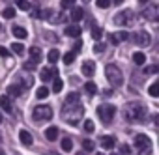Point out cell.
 <instances>
[{
    "label": "cell",
    "mask_w": 159,
    "mask_h": 155,
    "mask_svg": "<svg viewBox=\"0 0 159 155\" xmlns=\"http://www.w3.org/2000/svg\"><path fill=\"white\" fill-rule=\"evenodd\" d=\"M58 58H60V52H58L56 49H51V51H49V54H47V60H49L51 64H56V62H58Z\"/></svg>",
    "instance_id": "cell-24"
},
{
    "label": "cell",
    "mask_w": 159,
    "mask_h": 155,
    "mask_svg": "<svg viewBox=\"0 0 159 155\" xmlns=\"http://www.w3.org/2000/svg\"><path fill=\"white\" fill-rule=\"evenodd\" d=\"M79 97H81V95H79L77 92H71V94L66 97V103H64V105H75V103H79Z\"/></svg>",
    "instance_id": "cell-23"
},
{
    "label": "cell",
    "mask_w": 159,
    "mask_h": 155,
    "mask_svg": "<svg viewBox=\"0 0 159 155\" xmlns=\"http://www.w3.org/2000/svg\"><path fill=\"white\" fill-rule=\"evenodd\" d=\"M157 71H159V67H157V65H148V67L144 69V73H146V75H155Z\"/></svg>",
    "instance_id": "cell-38"
},
{
    "label": "cell",
    "mask_w": 159,
    "mask_h": 155,
    "mask_svg": "<svg viewBox=\"0 0 159 155\" xmlns=\"http://www.w3.org/2000/svg\"><path fill=\"white\" fill-rule=\"evenodd\" d=\"M13 36H15L17 39H25L28 34H26V30H25L23 26H13Z\"/></svg>",
    "instance_id": "cell-22"
},
{
    "label": "cell",
    "mask_w": 159,
    "mask_h": 155,
    "mask_svg": "<svg viewBox=\"0 0 159 155\" xmlns=\"http://www.w3.org/2000/svg\"><path fill=\"white\" fill-rule=\"evenodd\" d=\"M81 49H83V43H81V41H77V43H75V47H73V52H79Z\"/></svg>",
    "instance_id": "cell-46"
},
{
    "label": "cell",
    "mask_w": 159,
    "mask_h": 155,
    "mask_svg": "<svg viewBox=\"0 0 159 155\" xmlns=\"http://www.w3.org/2000/svg\"><path fill=\"white\" fill-rule=\"evenodd\" d=\"M64 34H66L67 38H79V36L83 34V28H81V26H77V24H71V26H66Z\"/></svg>",
    "instance_id": "cell-13"
},
{
    "label": "cell",
    "mask_w": 159,
    "mask_h": 155,
    "mask_svg": "<svg viewBox=\"0 0 159 155\" xmlns=\"http://www.w3.org/2000/svg\"><path fill=\"white\" fill-rule=\"evenodd\" d=\"M32 118H34V122H38V123H45V122H49V120L52 118V108H51L49 105H39V107L34 108Z\"/></svg>",
    "instance_id": "cell-4"
},
{
    "label": "cell",
    "mask_w": 159,
    "mask_h": 155,
    "mask_svg": "<svg viewBox=\"0 0 159 155\" xmlns=\"http://www.w3.org/2000/svg\"><path fill=\"white\" fill-rule=\"evenodd\" d=\"M114 144H116V138H114V136H111V135H107V136H101V138H99V146H101V148H105V149H112V148H114Z\"/></svg>",
    "instance_id": "cell-12"
},
{
    "label": "cell",
    "mask_w": 159,
    "mask_h": 155,
    "mask_svg": "<svg viewBox=\"0 0 159 155\" xmlns=\"http://www.w3.org/2000/svg\"><path fill=\"white\" fill-rule=\"evenodd\" d=\"M142 17L146 19V21H152V23H155L157 21V17H159V11H157V6L155 4H152V6H148L144 11H142Z\"/></svg>",
    "instance_id": "cell-10"
},
{
    "label": "cell",
    "mask_w": 159,
    "mask_h": 155,
    "mask_svg": "<svg viewBox=\"0 0 159 155\" xmlns=\"http://www.w3.org/2000/svg\"><path fill=\"white\" fill-rule=\"evenodd\" d=\"M122 2H124V0H114V6H120Z\"/></svg>",
    "instance_id": "cell-47"
},
{
    "label": "cell",
    "mask_w": 159,
    "mask_h": 155,
    "mask_svg": "<svg viewBox=\"0 0 159 155\" xmlns=\"http://www.w3.org/2000/svg\"><path fill=\"white\" fill-rule=\"evenodd\" d=\"M114 114H116V108H114V105H111V103H103V105L98 107V116H99V120H101L103 123H107V125L114 120Z\"/></svg>",
    "instance_id": "cell-5"
},
{
    "label": "cell",
    "mask_w": 159,
    "mask_h": 155,
    "mask_svg": "<svg viewBox=\"0 0 159 155\" xmlns=\"http://www.w3.org/2000/svg\"><path fill=\"white\" fill-rule=\"evenodd\" d=\"M30 11H32V17H34V19H39V17H41L39 8H34V10H30Z\"/></svg>",
    "instance_id": "cell-44"
},
{
    "label": "cell",
    "mask_w": 159,
    "mask_h": 155,
    "mask_svg": "<svg viewBox=\"0 0 159 155\" xmlns=\"http://www.w3.org/2000/svg\"><path fill=\"white\" fill-rule=\"evenodd\" d=\"M131 19H133V11H129V10H125V11H120V13L114 17V24H118V26H124V24H127Z\"/></svg>",
    "instance_id": "cell-9"
},
{
    "label": "cell",
    "mask_w": 159,
    "mask_h": 155,
    "mask_svg": "<svg viewBox=\"0 0 159 155\" xmlns=\"http://www.w3.org/2000/svg\"><path fill=\"white\" fill-rule=\"evenodd\" d=\"M84 90H86L88 95H96V94H98V86H96L94 82H86V84H84Z\"/></svg>",
    "instance_id": "cell-27"
},
{
    "label": "cell",
    "mask_w": 159,
    "mask_h": 155,
    "mask_svg": "<svg viewBox=\"0 0 159 155\" xmlns=\"http://www.w3.org/2000/svg\"><path fill=\"white\" fill-rule=\"evenodd\" d=\"M2 15H4L6 19H13V17H15V10H13L11 6H10V8H4V10H2Z\"/></svg>",
    "instance_id": "cell-32"
},
{
    "label": "cell",
    "mask_w": 159,
    "mask_h": 155,
    "mask_svg": "<svg viewBox=\"0 0 159 155\" xmlns=\"http://www.w3.org/2000/svg\"><path fill=\"white\" fill-rule=\"evenodd\" d=\"M47 95H49V90H47L45 86H39L38 92H36V97H38V99H45Z\"/></svg>",
    "instance_id": "cell-31"
},
{
    "label": "cell",
    "mask_w": 159,
    "mask_h": 155,
    "mask_svg": "<svg viewBox=\"0 0 159 155\" xmlns=\"http://www.w3.org/2000/svg\"><path fill=\"white\" fill-rule=\"evenodd\" d=\"M124 118L129 123H140L146 120V107L139 101H131L124 107Z\"/></svg>",
    "instance_id": "cell-1"
},
{
    "label": "cell",
    "mask_w": 159,
    "mask_h": 155,
    "mask_svg": "<svg viewBox=\"0 0 159 155\" xmlns=\"http://www.w3.org/2000/svg\"><path fill=\"white\" fill-rule=\"evenodd\" d=\"M23 67H25V69H26V71H34V69H36V64H34V62H30V60H28V62H25V65H23Z\"/></svg>",
    "instance_id": "cell-41"
},
{
    "label": "cell",
    "mask_w": 159,
    "mask_h": 155,
    "mask_svg": "<svg viewBox=\"0 0 159 155\" xmlns=\"http://www.w3.org/2000/svg\"><path fill=\"white\" fill-rule=\"evenodd\" d=\"M75 4V0H62V2H60V6L64 8V10H67V8H71Z\"/></svg>",
    "instance_id": "cell-39"
},
{
    "label": "cell",
    "mask_w": 159,
    "mask_h": 155,
    "mask_svg": "<svg viewBox=\"0 0 159 155\" xmlns=\"http://www.w3.org/2000/svg\"><path fill=\"white\" fill-rule=\"evenodd\" d=\"M105 75H107V81L111 82V86H122V82H124V75H122V71L118 69V65H114V64H109L107 67H105Z\"/></svg>",
    "instance_id": "cell-3"
},
{
    "label": "cell",
    "mask_w": 159,
    "mask_h": 155,
    "mask_svg": "<svg viewBox=\"0 0 159 155\" xmlns=\"http://www.w3.org/2000/svg\"><path fill=\"white\" fill-rule=\"evenodd\" d=\"M111 6V0H98V8H109Z\"/></svg>",
    "instance_id": "cell-40"
},
{
    "label": "cell",
    "mask_w": 159,
    "mask_h": 155,
    "mask_svg": "<svg viewBox=\"0 0 159 155\" xmlns=\"http://www.w3.org/2000/svg\"><path fill=\"white\" fill-rule=\"evenodd\" d=\"M21 94H23V90H21L19 84H10L8 86V97H19Z\"/></svg>",
    "instance_id": "cell-18"
},
{
    "label": "cell",
    "mask_w": 159,
    "mask_h": 155,
    "mask_svg": "<svg viewBox=\"0 0 159 155\" xmlns=\"http://www.w3.org/2000/svg\"><path fill=\"white\" fill-rule=\"evenodd\" d=\"M127 39H129V32H112V34H109V41L112 45H118V43L127 41Z\"/></svg>",
    "instance_id": "cell-11"
},
{
    "label": "cell",
    "mask_w": 159,
    "mask_h": 155,
    "mask_svg": "<svg viewBox=\"0 0 159 155\" xmlns=\"http://www.w3.org/2000/svg\"><path fill=\"white\" fill-rule=\"evenodd\" d=\"M133 39H135V43H137L139 47H148V45H150V41H152L150 34H148V32H144V30H139V32L133 36Z\"/></svg>",
    "instance_id": "cell-8"
},
{
    "label": "cell",
    "mask_w": 159,
    "mask_h": 155,
    "mask_svg": "<svg viewBox=\"0 0 159 155\" xmlns=\"http://www.w3.org/2000/svg\"><path fill=\"white\" fill-rule=\"evenodd\" d=\"M84 116V107L81 103H75V105H64L62 107V118L71 123V125H77L81 122V118Z\"/></svg>",
    "instance_id": "cell-2"
},
{
    "label": "cell",
    "mask_w": 159,
    "mask_h": 155,
    "mask_svg": "<svg viewBox=\"0 0 159 155\" xmlns=\"http://www.w3.org/2000/svg\"><path fill=\"white\" fill-rule=\"evenodd\" d=\"M112 155H118V153H112Z\"/></svg>",
    "instance_id": "cell-54"
},
{
    "label": "cell",
    "mask_w": 159,
    "mask_h": 155,
    "mask_svg": "<svg viewBox=\"0 0 159 155\" xmlns=\"http://www.w3.org/2000/svg\"><path fill=\"white\" fill-rule=\"evenodd\" d=\"M83 73H84L86 77H94V73H96V64H94L92 60H86V62L83 64Z\"/></svg>",
    "instance_id": "cell-16"
},
{
    "label": "cell",
    "mask_w": 159,
    "mask_h": 155,
    "mask_svg": "<svg viewBox=\"0 0 159 155\" xmlns=\"http://www.w3.org/2000/svg\"><path fill=\"white\" fill-rule=\"evenodd\" d=\"M17 8H19V10H23V11H30V10H32L28 0H17Z\"/></svg>",
    "instance_id": "cell-30"
},
{
    "label": "cell",
    "mask_w": 159,
    "mask_h": 155,
    "mask_svg": "<svg viewBox=\"0 0 159 155\" xmlns=\"http://www.w3.org/2000/svg\"><path fill=\"white\" fill-rule=\"evenodd\" d=\"M0 56H2V58H8L10 56V51L6 47H2V45H0Z\"/></svg>",
    "instance_id": "cell-43"
},
{
    "label": "cell",
    "mask_w": 159,
    "mask_h": 155,
    "mask_svg": "<svg viewBox=\"0 0 159 155\" xmlns=\"http://www.w3.org/2000/svg\"><path fill=\"white\" fill-rule=\"evenodd\" d=\"M0 32H2V24H0Z\"/></svg>",
    "instance_id": "cell-52"
},
{
    "label": "cell",
    "mask_w": 159,
    "mask_h": 155,
    "mask_svg": "<svg viewBox=\"0 0 159 155\" xmlns=\"http://www.w3.org/2000/svg\"><path fill=\"white\" fill-rule=\"evenodd\" d=\"M0 123H2V112H0Z\"/></svg>",
    "instance_id": "cell-50"
},
{
    "label": "cell",
    "mask_w": 159,
    "mask_h": 155,
    "mask_svg": "<svg viewBox=\"0 0 159 155\" xmlns=\"http://www.w3.org/2000/svg\"><path fill=\"white\" fill-rule=\"evenodd\" d=\"M45 155H60V153H52V151H47Z\"/></svg>",
    "instance_id": "cell-48"
},
{
    "label": "cell",
    "mask_w": 159,
    "mask_h": 155,
    "mask_svg": "<svg viewBox=\"0 0 159 155\" xmlns=\"http://www.w3.org/2000/svg\"><path fill=\"white\" fill-rule=\"evenodd\" d=\"M30 62H34V64H38L39 60H41V49L39 47H30Z\"/></svg>",
    "instance_id": "cell-17"
},
{
    "label": "cell",
    "mask_w": 159,
    "mask_h": 155,
    "mask_svg": "<svg viewBox=\"0 0 159 155\" xmlns=\"http://www.w3.org/2000/svg\"><path fill=\"white\" fill-rule=\"evenodd\" d=\"M11 51H13V52H17V54H23V52H25V45H23V43H19V41H15V43L11 45Z\"/></svg>",
    "instance_id": "cell-33"
},
{
    "label": "cell",
    "mask_w": 159,
    "mask_h": 155,
    "mask_svg": "<svg viewBox=\"0 0 159 155\" xmlns=\"http://www.w3.org/2000/svg\"><path fill=\"white\" fill-rule=\"evenodd\" d=\"M62 149H64V151H71V149H73V142H71L69 136H64V138H62Z\"/></svg>",
    "instance_id": "cell-26"
},
{
    "label": "cell",
    "mask_w": 159,
    "mask_h": 155,
    "mask_svg": "<svg viewBox=\"0 0 159 155\" xmlns=\"http://www.w3.org/2000/svg\"><path fill=\"white\" fill-rule=\"evenodd\" d=\"M62 60H64V64H67V65L73 64V62H75V52H66Z\"/></svg>",
    "instance_id": "cell-35"
},
{
    "label": "cell",
    "mask_w": 159,
    "mask_h": 155,
    "mask_svg": "<svg viewBox=\"0 0 159 155\" xmlns=\"http://www.w3.org/2000/svg\"><path fill=\"white\" fill-rule=\"evenodd\" d=\"M45 138L51 140V142H54L58 138V127H47L45 129Z\"/></svg>",
    "instance_id": "cell-19"
},
{
    "label": "cell",
    "mask_w": 159,
    "mask_h": 155,
    "mask_svg": "<svg viewBox=\"0 0 159 155\" xmlns=\"http://www.w3.org/2000/svg\"><path fill=\"white\" fill-rule=\"evenodd\" d=\"M139 2H140V4H146V2H150V0H139Z\"/></svg>",
    "instance_id": "cell-49"
},
{
    "label": "cell",
    "mask_w": 159,
    "mask_h": 155,
    "mask_svg": "<svg viewBox=\"0 0 159 155\" xmlns=\"http://www.w3.org/2000/svg\"><path fill=\"white\" fill-rule=\"evenodd\" d=\"M120 153H122V155H129V153H131L129 146H127V144H122V146H120Z\"/></svg>",
    "instance_id": "cell-42"
},
{
    "label": "cell",
    "mask_w": 159,
    "mask_h": 155,
    "mask_svg": "<svg viewBox=\"0 0 159 155\" xmlns=\"http://www.w3.org/2000/svg\"><path fill=\"white\" fill-rule=\"evenodd\" d=\"M133 62H135L137 65H144V62H146L144 52H135V54H133Z\"/></svg>",
    "instance_id": "cell-25"
},
{
    "label": "cell",
    "mask_w": 159,
    "mask_h": 155,
    "mask_svg": "<svg viewBox=\"0 0 159 155\" xmlns=\"http://www.w3.org/2000/svg\"><path fill=\"white\" fill-rule=\"evenodd\" d=\"M94 51H96V52H103V51H105V45H103V43H96V45H94Z\"/></svg>",
    "instance_id": "cell-45"
},
{
    "label": "cell",
    "mask_w": 159,
    "mask_h": 155,
    "mask_svg": "<svg viewBox=\"0 0 159 155\" xmlns=\"http://www.w3.org/2000/svg\"><path fill=\"white\" fill-rule=\"evenodd\" d=\"M101 36H103V30H101L99 26H94V28H92V38H94V39H99Z\"/></svg>",
    "instance_id": "cell-36"
},
{
    "label": "cell",
    "mask_w": 159,
    "mask_h": 155,
    "mask_svg": "<svg viewBox=\"0 0 159 155\" xmlns=\"http://www.w3.org/2000/svg\"><path fill=\"white\" fill-rule=\"evenodd\" d=\"M135 146H137L139 155H150V151H152V140L146 135H137L135 136Z\"/></svg>",
    "instance_id": "cell-6"
},
{
    "label": "cell",
    "mask_w": 159,
    "mask_h": 155,
    "mask_svg": "<svg viewBox=\"0 0 159 155\" xmlns=\"http://www.w3.org/2000/svg\"><path fill=\"white\" fill-rule=\"evenodd\" d=\"M96 144L92 140H83V151H94Z\"/></svg>",
    "instance_id": "cell-34"
},
{
    "label": "cell",
    "mask_w": 159,
    "mask_h": 155,
    "mask_svg": "<svg viewBox=\"0 0 159 155\" xmlns=\"http://www.w3.org/2000/svg\"><path fill=\"white\" fill-rule=\"evenodd\" d=\"M148 94H150L152 97H157V95H159V82H152V84H150Z\"/></svg>",
    "instance_id": "cell-29"
},
{
    "label": "cell",
    "mask_w": 159,
    "mask_h": 155,
    "mask_svg": "<svg viewBox=\"0 0 159 155\" xmlns=\"http://www.w3.org/2000/svg\"><path fill=\"white\" fill-rule=\"evenodd\" d=\"M94 155H103V153H94Z\"/></svg>",
    "instance_id": "cell-51"
},
{
    "label": "cell",
    "mask_w": 159,
    "mask_h": 155,
    "mask_svg": "<svg viewBox=\"0 0 159 155\" xmlns=\"http://www.w3.org/2000/svg\"><path fill=\"white\" fill-rule=\"evenodd\" d=\"M84 131L86 133H94V122L92 120H84Z\"/></svg>",
    "instance_id": "cell-37"
},
{
    "label": "cell",
    "mask_w": 159,
    "mask_h": 155,
    "mask_svg": "<svg viewBox=\"0 0 159 155\" xmlns=\"http://www.w3.org/2000/svg\"><path fill=\"white\" fill-rule=\"evenodd\" d=\"M0 108L4 112H11L13 110V105H11V99L8 95H0Z\"/></svg>",
    "instance_id": "cell-15"
},
{
    "label": "cell",
    "mask_w": 159,
    "mask_h": 155,
    "mask_svg": "<svg viewBox=\"0 0 159 155\" xmlns=\"http://www.w3.org/2000/svg\"><path fill=\"white\" fill-rule=\"evenodd\" d=\"M83 17H84V10H83V8H75V10L71 11V21H73V23H79Z\"/></svg>",
    "instance_id": "cell-20"
},
{
    "label": "cell",
    "mask_w": 159,
    "mask_h": 155,
    "mask_svg": "<svg viewBox=\"0 0 159 155\" xmlns=\"http://www.w3.org/2000/svg\"><path fill=\"white\" fill-rule=\"evenodd\" d=\"M62 88H64V82L58 79V77H56V79H54V82H52V92L54 94H60L62 92Z\"/></svg>",
    "instance_id": "cell-28"
},
{
    "label": "cell",
    "mask_w": 159,
    "mask_h": 155,
    "mask_svg": "<svg viewBox=\"0 0 159 155\" xmlns=\"http://www.w3.org/2000/svg\"><path fill=\"white\" fill-rule=\"evenodd\" d=\"M41 17H47L51 23H54V24H60V23H66V13L64 11H58V13H54V11H51V10H47L45 13H41Z\"/></svg>",
    "instance_id": "cell-7"
},
{
    "label": "cell",
    "mask_w": 159,
    "mask_h": 155,
    "mask_svg": "<svg viewBox=\"0 0 159 155\" xmlns=\"http://www.w3.org/2000/svg\"><path fill=\"white\" fill-rule=\"evenodd\" d=\"M19 140H21L25 146H30V144H32V135H30L28 131H25V129H23V131L19 133Z\"/></svg>",
    "instance_id": "cell-21"
},
{
    "label": "cell",
    "mask_w": 159,
    "mask_h": 155,
    "mask_svg": "<svg viewBox=\"0 0 159 155\" xmlns=\"http://www.w3.org/2000/svg\"><path fill=\"white\" fill-rule=\"evenodd\" d=\"M39 77H41L43 82H47V81H51V79H56V69H52V67H43Z\"/></svg>",
    "instance_id": "cell-14"
},
{
    "label": "cell",
    "mask_w": 159,
    "mask_h": 155,
    "mask_svg": "<svg viewBox=\"0 0 159 155\" xmlns=\"http://www.w3.org/2000/svg\"><path fill=\"white\" fill-rule=\"evenodd\" d=\"M0 155H4V151H0Z\"/></svg>",
    "instance_id": "cell-53"
}]
</instances>
